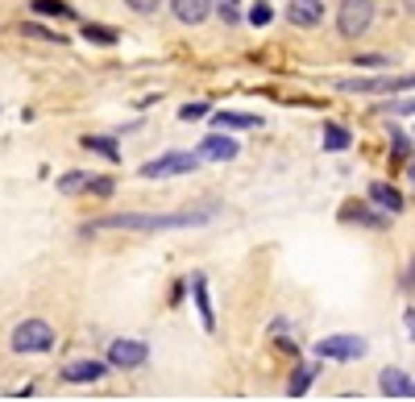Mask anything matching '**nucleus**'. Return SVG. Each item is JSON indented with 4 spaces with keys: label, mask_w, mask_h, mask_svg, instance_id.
Wrapping results in <instances>:
<instances>
[{
    "label": "nucleus",
    "mask_w": 415,
    "mask_h": 402,
    "mask_svg": "<svg viewBox=\"0 0 415 402\" xmlns=\"http://www.w3.org/2000/svg\"><path fill=\"white\" fill-rule=\"evenodd\" d=\"M208 212H179V216H137V212H125V216H104V220H91V228H133V232H158V228H187V224H204Z\"/></svg>",
    "instance_id": "1"
},
{
    "label": "nucleus",
    "mask_w": 415,
    "mask_h": 402,
    "mask_svg": "<svg viewBox=\"0 0 415 402\" xmlns=\"http://www.w3.org/2000/svg\"><path fill=\"white\" fill-rule=\"evenodd\" d=\"M54 349V328L46 320H25L12 328V353H50Z\"/></svg>",
    "instance_id": "2"
},
{
    "label": "nucleus",
    "mask_w": 415,
    "mask_h": 402,
    "mask_svg": "<svg viewBox=\"0 0 415 402\" xmlns=\"http://www.w3.org/2000/svg\"><path fill=\"white\" fill-rule=\"evenodd\" d=\"M374 21V0H341L337 8V29L345 37H362Z\"/></svg>",
    "instance_id": "3"
},
{
    "label": "nucleus",
    "mask_w": 415,
    "mask_h": 402,
    "mask_svg": "<svg viewBox=\"0 0 415 402\" xmlns=\"http://www.w3.org/2000/svg\"><path fill=\"white\" fill-rule=\"evenodd\" d=\"M204 158L200 154H162L158 162L141 166V179H170V174H191Z\"/></svg>",
    "instance_id": "4"
},
{
    "label": "nucleus",
    "mask_w": 415,
    "mask_h": 402,
    "mask_svg": "<svg viewBox=\"0 0 415 402\" xmlns=\"http://www.w3.org/2000/svg\"><path fill=\"white\" fill-rule=\"evenodd\" d=\"M316 353L328 361H357V357H366V340L362 336H324L316 345Z\"/></svg>",
    "instance_id": "5"
},
{
    "label": "nucleus",
    "mask_w": 415,
    "mask_h": 402,
    "mask_svg": "<svg viewBox=\"0 0 415 402\" xmlns=\"http://www.w3.org/2000/svg\"><path fill=\"white\" fill-rule=\"evenodd\" d=\"M415 87V75H382V79H337V91H407Z\"/></svg>",
    "instance_id": "6"
},
{
    "label": "nucleus",
    "mask_w": 415,
    "mask_h": 402,
    "mask_svg": "<svg viewBox=\"0 0 415 402\" xmlns=\"http://www.w3.org/2000/svg\"><path fill=\"white\" fill-rule=\"evenodd\" d=\"M145 357H150V349L141 340H112L108 345V365H116V369H137V365H145Z\"/></svg>",
    "instance_id": "7"
},
{
    "label": "nucleus",
    "mask_w": 415,
    "mask_h": 402,
    "mask_svg": "<svg viewBox=\"0 0 415 402\" xmlns=\"http://www.w3.org/2000/svg\"><path fill=\"white\" fill-rule=\"evenodd\" d=\"M104 374H108V365H104V361H91V357L62 365V382H71V386H87V382H100Z\"/></svg>",
    "instance_id": "8"
},
{
    "label": "nucleus",
    "mask_w": 415,
    "mask_h": 402,
    "mask_svg": "<svg viewBox=\"0 0 415 402\" xmlns=\"http://www.w3.org/2000/svg\"><path fill=\"white\" fill-rule=\"evenodd\" d=\"M204 162H229V158H237V141L233 137H224V133H212V137H204L200 141V149H195Z\"/></svg>",
    "instance_id": "9"
},
{
    "label": "nucleus",
    "mask_w": 415,
    "mask_h": 402,
    "mask_svg": "<svg viewBox=\"0 0 415 402\" xmlns=\"http://www.w3.org/2000/svg\"><path fill=\"white\" fill-rule=\"evenodd\" d=\"M287 17H291V25L312 29V25L324 21V0H291V4H287Z\"/></svg>",
    "instance_id": "10"
},
{
    "label": "nucleus",
    "mask_w": 415,
    "mask_h": 402,
    "mask_svg": "<svg viewBox=\"0 0 415 402\" xmlns=\"http://www.w3.org/2000/svg\"><path fill=\"white\" fill-rule=\"evenodd\" d=\"M170 8H175V17L183 25H200V21H208L212 0H170Z\"/></svg>",
    "instance_id": "11"
},
{
    "label": "nucleus",
    "mask_w": 415,
    "mask_h": 402,
    "mask_svg": "<svg viewBox=\"0 0 415 402\" xmlns=\"http://www.w3.org/2000/svg\"><path fill=\"white\" fill-rule=\"evenodd\" d=\"M191 295H195V307H200L204 328L212 332V328H216V316H212V303H208V282H204V274H195V278H191Z\"/></svg>",
    "instance_id": "12"
},
{
    "label": "nucleus",
    "mask_w": 415,
    "mask_h": 402,
    "mask_svg": "<svg viewBox=\"0 0 415 402\" xmlns=\"http://www.w3.org/2000/svg\"><path fill=\"white\" fill-rule=\"evenodd\" d=\"M415 382H407V374H399V369H382L378 374V390L382 394H395V399H403V394H412Z\"/></svg>",
    "instance_id": "13"
},
{
    "label": "nucleus",
    "mask_w": 415,
    "mask_h": 402,
    "mask_svg": "<svg viewBox=\"0 0 415 402\" xmlns=\"http://www.w3.org/2000/svg\"><path fill=\"white\" fill-rule=\"evenodd\" d=\"M370 199H374L382 212H403V195H399L391 183H374V187H370Z\"/></svg>",
    "instance_id": "14"
},
{
    "label": "nucleus",
    "mask_w": 415,
    "mask_h": 402,
    "mask_svg": "<svg viewBox=\"0 0 415 402\" xmlns=\"http://www.w3.org/2000/svg\"><path fill=\"white\" fill-rule=\"evenodd\" d=\"M258 112H216V129H258Z\"/></svg>",
    "instance_id": "15"
},
{
    "label": "nucleus",
    "mask_w": 415,
    "mask_h": 402,
    "mask_svg": "<svg viewBox=\"0 0 415 402\" xmlns=\"http://www.w3.org/2000/svg\"><path fill=\"white\" fill-rule=\"evenodd\" d=\"M83 149H91V154H100L108 162H121V149H116L112 137H83Z\"/></svg>",
    "instance_id": "16"
},
{
    "label": "nucleus",
    "mask_w": 415,
    "mask_h": 402,
    "mask_svg": "<svg viewBox=\"0 0 415 402\" xmlns=\"http://www.w3.org/2000/svg\"><path fill=\"white\" fill-rule=\"evenodd\" d=\"M87 183H91V174H83V170H71V174H62V179H58V191L75 195V191H87Z\"/></svg>",
    "instance_id": "17"
},
{
    "label": "nucleus",
    "mask_w": 415,
    "mask_h": 402,
    "mask_svg": "<svg viewBox=\"0 0 415 402\" xmlns=\"http://www.w3.org/2000/svg\"><path fill=\"white\" fill-rule=\"evenodd\" d=\"M345 145H349V129L324 125V149H345Z\"/></svg>",
    "instance_id": "18"
},
{
    "label": "nucleus",
    "mask_w": 415,
    "mask_h": 402,
    "mask_svg": "<svg viewBox=\"0 0 415 402\" xmlns=\"http://www.w3.org/2000/svg\"><path fill=\"white\" fill-rule=\"evenodd\" d=\"M345 216H353V220H366L370 228H382V224H387V220H382V216H374L366 203H349V208H345Z\"/></svg>",
    "instance_id": "19"
},
{
    "label": "nucleus",
    "mask_w": 415,
    "mask_h": 402,
    "mask_svg": "<svg viewBox=\"0 0 415 402\" xmlns=\"http://www.w3.org/2000/svg\"><path fill=\"white\" fill-rule=\"evenodd\" d=\"M83 37H87V42H100V46H112V42H116V29H104V25H83Z\"/></svg>",
    "instance_id": "20"
},
{
    "label": "nucleus",
    "mask_w": 415,
    "mask_h": 402,
    "mask_svg": "<svg viewBox=\"0 0 415 402\" xmlns=\"http://www.w3.org/2000/svg\"><path fill=\"white\" fill-rule=\"evenodd\" d=\"M33 12H50V17H71L67 0H33Z\"/></svg>",
    "instance_id": "21"
},
{
    "label": "nucleus",
    "mask_w": 415,
    "mask_h": 402,
    "mask_svg": "<svg viewBox=\"0 0 415 402\" xmlns=\"http://www.w3.org/2000/svg\"><path fill=\"white\" fill-rule=\"evenodd\" d=\"M216 8H220L224 25H237V21H241V0H216Z\"/></svg>",
    "instance_id": "22"
},
{
    "label": "nucleus",
    "mask_w": 415,
    "mask_h": 402,
    "mask_svg": "<svg viewBox=\"0 0 415 402\" xmlns=\"http://www.w3.org/2000/svg\"><path fill=\"white\" fill-rule=\"evenodd\" d=\"M21 33H25V37H42V42H58V46H62V37H58L54 29H42V25H33V21L21 25Z\"/></svg>",
    "instance_id": "23"
},
{
    "label": "nucleus",
    "mask_w": 415,
    "mask_h": 402,
    "mask_svg": "<svg viewBox=\"0 0 415 402\" xmlns=\"http://www.w3.org/2000/svg\"><path fill=\"white\" fill-rule=\"evenodd\" d=\"M112 187H116V183H112V179H104V174H91V183H87V191H91V195H100V199H108V195H112Z\"/></svg>",
    "instance_id": "24"
},
{
    "label": "nucleus",
    "mask_w": 415,
    "mask_h": 402,
    "mask_svg": "<svg viewBox=\"0 0 415 402\" xmlns=\"http://www.w3.org/2000/svg\"><path fill=\"white\" fill-rule=\"evenodd\" d=\"M270 17H274V8H270V4H254V8H249V25H266Z\"/></svg>",
    "instance_id": "25"
},
{
    "label": "nucleus",
    "mask_w": 415,
    "mask_h": 402,
    "mask_svg": "<svg viewBox=\"0 0 415 402\" xmlns=\"http://www.w3.org/2000/svg\"><path fill=\"white\" fill-rule=\"evenodd\" d=\"M312 378H316V369H299V374H295V382H291V394H303V390L312 386Z\"/></svg>",
    "instance_id": "26"
},
{
    "label": "nucleus",
    "mask_w": 415,
    "mask_h": 402,
    "mask_svg": "<svg viewBox=\"0 0 415 402\" xmlns=\"http://www.w3.org/2000/svg\"><path fill=\"white\" fill-rule=\"evenodd\" d=\"M204 112H208V104H183V108H179V116H183V120H200Z\"/></svg>",
    "instance_id": "27"
},
{
    "label": "nucleus",
    "mask_w": 415,
    "mask_h": 402,
    "mask_svg": "<svg viewBox=\"0 0 415 402\" xmlns=\"http://www.w3.org/2000/svg\"><path fill=\"white\" fill-rule=\"evenodd\" d=\"M125 4H129L133 12H145V17H150V12H158V4H162V0H125Z\"/></svg>",
    "instance_id": "28"
},
{
    "label": "nucleus",
    "mask_w": 415,
    "mask_h": 402,
    "mask_svg": "<svg viewBox=\"0 0 415 402\" xmlns=\"http://www.w3.org/2000/svg\"><path fill=\"white\" fill-rule=\"evenodd\" d=\"M353 62H362V66H387V58H382V54H357Z\"/></svg>",
    "instance_id": "29"
},
{
    "label": "nucleus",
    "mask_w": 415,
    "mask_h": 402,
    "mask_svg": "<svg viewBox=\"0 0 415 402\" xmlns=\"http://www.w3.org/2000/svg\"><path fill=\"white\" fill-rule=\"evenodd\" d=\"M387 112H415V100H403V104H391Z\"/></svg>",
    "instance_id": "30"
},
{
    "label": "nucleus",
    "mask_w": 415,
    "mask_h": 402,
    "mask_svg": "<svg viewBox=\"0 0 415 402\" xmlns=\"http://www.w3.org/2000/svg\"><path fill=\"white\" fill-rule=\"evenodd\" d=\"M407 328H412V340H415V311H407Z\"/></svg>",
    "instance_id": "31"
},
{
    "label": "nucleus",
    "mask_w": 415,
    "mask_h": 402,
    "mask_svg": "<svg viewBox=\"0 0 415 402\" xmlns=\"http://www.w3.org/2000/svg\"><path fill=\"white\" fill-rule=\"evenodd\" d=\"M407 8H412V12H415V0H407Z\"/></svg>",
    "instance_id": "32"
},
{
    "label": "nucleus",
    "mask_w": 415,
    "mask_h": 402,
    "mask_svg": "<svg viewBox=\"0 0 415 402\" xmlns=\"http://www.w3.org/2000/svg\"><path fill=\"white\" fill-rule=\"evenodd\" d=\"M412 179H415V166H412Z\"/></svg>",
    "instance_id": "33"
},
{
    "label": "nucleus",
    "mask_w": 415,
    "mask_h": 402,
    "mask_svg": "<svg viewBox=\"0 0 415 402\" xmlns=\"http://www.w3.org/2000/svg\"><path fill=\"white\" fill-rule=\"evenodd\" d=\"M412 394H415V386H412Z\"/></svg>",
    "instance_id": "34"
}]
</instances>
